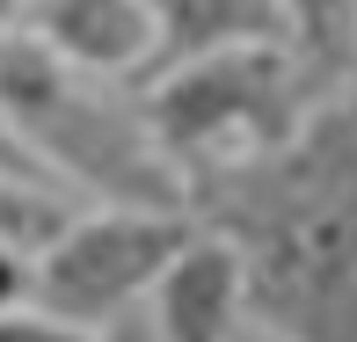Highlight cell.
Masks as SVG:
<instances>
[{"mask_svg":"<svg viewBox=\"0 0 357 342\" xmlns=\"http://www.w3.org/2000/svg\"><path fill=\"white\" fill-rule=\"evenodd\" d=\"M197 226L241 248L248 313L284 342H357V95H335L278 153L190 189Z\"/></svg>","mask_w":357,"mask_h":342,"instance_id":"1","label":"cell"},{"mask_svg":"<svg viewBox=\"0 0 357 342\" xmlns=\"http://www.w3.org/2000/svg\"><path fill=\"white\" fill-rule=\"evenodd\" d=\"M0 124L80 204L190 211V189L175 160L160 153L132 80L80 73L37 37H22L15 22H0Z\"/></svg>","mask_w":357,"mask_h":342,"instance_id":"2","label":"cell"},{"mask_svg":"<svg viewBox=\"0 0 357 342\" xmlns=\"http://www.w3.org/2000/svg\"><path fill=\"white\" fill-rule=\"evenodd\" d=\"M328 95H335V66H321L314 52L248 44V52H219L146 80L139 102L160 153L183 175V189H197L226 168H248V160L291 146Z\"/></svg>","mask_w":357,"mask_h":342,"instance_id":"3","label":"cell"},{"mask_svg":"<svg viewBox=\"0 0 357 342\" xmlns=\"http://www.w3.org/2000/svg\"><path fill=\"white\" fill-rule=\"evenodd\" d=\"M197 240V211H124L88 204L29 270V306L102 335L109 320L139 313L168 263Z\"/></svg>","mask_w":357,"mask_h":342,"instance_id":"4","label":"cell"},{"mask_svg":"<svg viewBox=\"0 0 357 342\" xmlns=\"http://www.w3.org/2000/svg\"><path fill=\"white\" fill-rule=\"evenodd\" d=\"M8 22L44 52H59L66 66L132 80V88L153 59V0H15Z\"/></svg>","mask_w":357,"mask_h":342,"instance_id":"5","label":"cell"},{"mask_svg":"<svg viewBox=\"0 0 357 342\" xmlns=\"http://www.w3.org/2000/svg\"><path fill=\"white\" fill-rule=\"evenodd\" d=\"M146 313H153L160 342H234L255 320L248 313V270H241V248L219 240L212 226H197V240H190V248L168 263V277L153 284Z\"/></svg>","mask_w":357,"mask_h":342,"instance_id":"6","label":"cell"},{"mask_svg":"<svg viewBox=\"0 0 357 342\" xmlns=\"http://www.w3.org/2000/svg\"><path fill=\"white\" fill-rule=\"evenodd\" d=\"M248 44H299L284 0H153V59H146L139 88L175 66H197V59L248 52Z\"/></svg>","mask_w":357,"mask_h":342,"instance_id":"7","label":"cell"},{"mask_svg":"<svg viewBox=\"0 0 357 342\" xmlns=\"http://www.w3.org/2000/svg\"><path fill=\"white\" fill-rule=\"evenodd\" d=\"M350 8H357V0H284L299 52H314L321 66H335V52H343V29H350Z\"/></svg>","mask_w":357,"mask_h":342,"instance_id":"8","label":"cell"},{"mask_svg":"<svg viewBox=\"0 0 357 342\" xmlns=\"http://www.w3.org/2000/svg\"><path fill=\"white\" fill-rule=\"evenodd\" d=\"M0 342H95V335L59 320V313H44V306H8L0 313Z\"/></svg>","mask_w":357,"mask_h":342,"instance_id":"9","label":"cell"},{"mask_svg":"<svg viewBox=\"0 0 357 342\" xmlns=\"http://www.w3.org/2000/svg\"><path fill=\"white\" fill-rule=\"evenodd\" d=\"M8 306H29V263L0 240V313H8Z\"/></svg>","mask_w":357,"mask_h":342,"instance_id":"10","label":"cell"},{"mask_svg":"<svg viewBox=\"0 0 357 342\" xmlns=\"http://www.w3.org/2000/svg\"><path fill=\"white\" fill-rule=\"evenodd\" d=\"M0 175H15V182H52V175H44L37 160L22 153V139H15L8 124H0Z\"/></svg>","mask_w":357,"mask_h":342,"instance_id":"11","label":"cell"},{"mask_svg":"<svg viewBox=\"0 0 357 342\" xmlns=\"http://www.w3.org/2000/svg\"><path fill=\"white\" fill-rule=\"evenodd\" d=\"M95 342H160V328H153V313H146V306H139V313H124V320H109V328L95 335Z\"/></svg>","mask_w":357,"mask_h":342,"instance_id":"12","label":"cell"},{"mask_svg":"<svg viewBox=\"0 0 357 342\" xmlns=\"http://www.w3.org/2000/svg\"><path fill=\"white\" fill-rule=\"evenodd\" d=\"M335 80L357 95V8H350V29H343V52H335Z\"/></svg>","mask_w":357,"mask_h":342,"instance_id":"13","label":"cell"},{"mask_svg":"<svg viewBox=\"0 0 357 342\" xmlns=\"http://www.w3.org/2000/svg\"><path fill=\"white\" fill-rule=\"evenodd\" d=\"M234 342H284V335H278V328H263V320H248V328H241Z\"/></svg>","mask_w":357,"mask_h":342,"instance_id":"14","label":"cell"}]
</instances>
